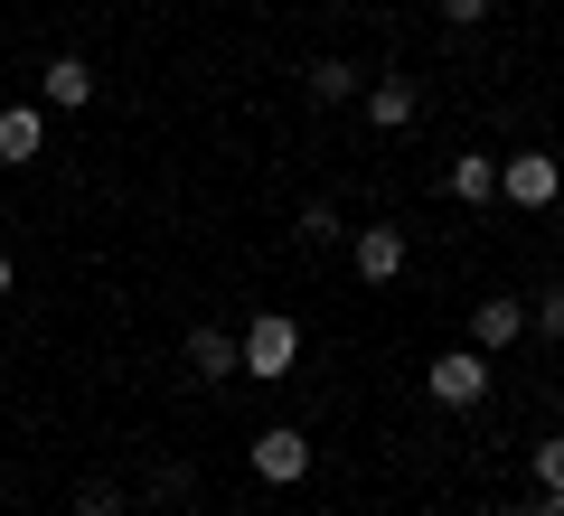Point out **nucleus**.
<instances>
[{"label":"nucleus","instance_id":"1","mask_svg":"<svg viewBox=\"0 0 564 516\" xmlns=\"http://www.w3.org/2000/svg\"><path fill=\"white\" fill-rule=\"evenodd\" d=\"M236 366H245V376H292V366H302V329H292V310H254V319H245Z\"/></svg>","mask_w":564,"mask_h":516},{"label":"nucleus","instance_id":"2","mask_svg":"<svg viewBox=\"0 0 564 516\" xmlns=\"http://www.w3.org/2000/svg\"><path fill=\"white\" fill-rule=\"evenodd\" d=\"M499 198L527 207V217H545V207L564 198V160H555V151H508V160H499Z\"/></svg>","mask_w":564,"mask_h":516},{"label":"nucleus","instance_id":"3","mask_svg":"<svg viewBox=\"0 0 564 516\" xmlns=\"http://www.w3.org/2000/svg\"><path fill=\"white\" fill-rule=\"evenodd\" d=\"M423 395L443 404V414H470V404L489 395V358L480 348H443V358L423 366Z\"/></svg>","mask_w":564,"mask_h":516},{"label":"nucleus","instance_id":"4","mask_svg":"<svg viewBox=\"0 0 564 516\" xmlns=\"http://www.w3.org/2000/svg\"><path fill=\"white\" fill-rule=\"evenodd\" d=\"M302 470H311V432H292V422H273V432H254V479H273V488H292Z\"/></svg>","mask_w":564,"mask_h":516},{"label":"nucleus","instance_id":"5","mask_svg":"<svg viewBox=\"0 0 564 516\" xmlns=\"http://www.w3.org/2000/svg\"><path fill=\"white\" fill-rule=\"evenodd\" d=\"M39 103L47 113H85V103H95V66L85 57H47L39 66Z\"/></svg>","mask_w":564,"mask_h":516},{"label":"nucleus","instance_id":"6","mask_svg":"<svg viewBox=\"0 0 564 516\" xmlns=\"http://www.w3.org/2000/svg\"><path fill=\"white\" fill-rule=\"evenodd\" d=\"M348 263H358V282H395L404 273V226H358L348 235Z\"/></svg>","mask_w":564,"mask_h":516},{"label":"nucleus","instance_id":"7","mask_svg":"<svg viewBox=\"0 0 564 516\" xmlns=\"http://www.w3.org/2000/svg\"><path fill=\"white\" fill-rule=\"evenodd\" d=\"M518 338H527V300H470V348L480 358H499Z\"/></svg>","mask_w":564,"mask_h":516},{"label":"nucleus","instance_id":"8","mask_svg":"<svg viewBox=\"0 0 564 516\" xmlns=\"http://www.w3.org/2000/svg\"><path fill=\"white\" fill-rule=\"evenodd\" d=\"M358 113L377 122V132H404V122L423 113V95H414V85H404V76H377V85H367V95H358Z\"/></svg>","mask_w":564,"mask_h":516},{"label":"nucleus","instance_id":"9","mask_svg":"<svg viewBox=\"0 0 564 516\" xmlns=\"http://www.w3.org/2000/svg\"><path fill=\"white\" fill-rule=\"evenodd\" d=\"M39 151H47V113H39V103H10V113H0V160L29 169Z\"/></svg>","mask_w":564,"mask_h":516},{"label":"nucleus","instance_id":"10","mask_svg":"<svg viewBox=\"0 0 564 516\" xmlns=\"http://www.w3.org/2000/svg\"><path fill=\"white\" fill-rule=\"evenodd\" d=\"M180 358H188V376H198V385L245 376V366H236V338H226V329H188V348H180Z\"/></svg>","mask_w":564,"mask_h":516},{"label":"nucleus","instance_id":"11","mask_svg":"<svg viewBox=\"0 0 564 516\" xmlns=\"http://www.w3.org/2000/svg\"><path fill=\"white\" fill-rule=\"evenodd\" d=\"M443 188H452L462 207H489V198H499V151H462V160L443 169Z\"/></svg>","mask_w":564,"mask_h":516},{"label":"nucleus","instance_id":"12","mask_svg":"<svg viewBox=\"0 0 564 516\" xmlns=\"http://www.w3.org/2000/svg\"><path fill=\"white\" fill-rule=\"evenodd\" d=\"M358 95H367V76H358L348 57H321V66H311V103H358Z\"/></svg>","mask_w":564,"mask_h":516},{"label":"nucleus","instance_id":"13","mask_svg":"<svg viewBox=\"0 0 564 516\" xmlns=\"http://www.w3.org/2000/svg\"><path fill=\"white\" fill-rule=\"evenodd\" d=\"M339 235H348V226H339V207H329V198H311V207H302V244L321 254V244H339Z\"/></svg>","mask_w":564,"mask_h":516},{"label":"nucleus","instance_id":"14","mask_svg":"<svg viewBox=\"0 0 564 516\" xmlns=\"http://www.w3.org/2000/svg\"><path fill=\"white\" fill-rule=\"evenodd\" d=\"M527 470H536V488H564V432H545L536 451H527Z\"/></svg>","mask_w":564,"mask_h":516},{"label":"nucleus","instance_id":"15","mask_svg":"<svg viewBox=\"0 0 564 516\" xmlns=\"http://www.w3.org/2000/svg\"><path fill=\"white\" fill-rule=\"evenodd\" d=\"M76 516H122V488H113V479H85V488H76Z\"/></svg>","mask_w":564,"mask_h":516},{"label":"nucleus","instance_id":"16","mask_svg":"<svg viewBox=\"0 0 564 516\" xmlns=\"http://www.w3.org/2000/svg\"><path fill=\"white\" fill-rule=\"evenodd\" d=\"M433 10H443V20H452V29H480V20H489V10H499V0H433Z\"/></svg>","mask_w":564,"mask_h":516},{"label":"nucleus","instance_id":"17","mask_svg":"<svg viewBox=\"0 0 564 516\" xmlns=\"http://www.w3.org/2000/svg\"><path fill=\"white\" fill-rule=\"evenodd\" d=\"M527 329H536V338H564V300H555V292H545V300H536V310H527Z\"/></svg>","mask_w":564,"mask_h":516},{"label":"nucleus","instance_id":"18","mask_svg":"<svg viewBox=\"0 0 564 516\" xmlns=\"http://www.w3.org/2000/svg\"><path fill=\"white\" fill-rule=\"evenodd\" d=\"M508 516H564V488H536V497H518Z\"/></svg>","mask_w":564,"mask_h":516},{"label":"nucleus","instance_id":"19","mask_svg":"<svg viewBox=\"0 0 564 516\" xmlns=\"http://www.w3.org/2000/svg\"><path fill=\"white\" fill-rule=\"evenodd\" d=\"M10 282H20V263H10V254H0V292H10Z\"/></svg>","mask_w":564,"mask_h":516},{"label":"nucleus","instance_id":"20","mask_svg":"<svg viewBox=\"0 0 564 516\" xmlns=\"http://www.w3.org/2000/svg\"><path fill=\"white\" fill-rule=\"evenodd\" d=\"M555 300H564V292H555Z\"/></svg>","mask_w":564,"mask_h":516}]
</instances>
